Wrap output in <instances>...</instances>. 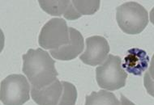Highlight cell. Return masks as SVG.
I'll use <instances>...</instances> for the list:
<instances>
[{
    "mask_svg": "<svg viewBox=\"0 0 154 105\" xmlns=\"http://www.w3.org/2000/svg\"><path fill=\"white\" fill-rule=\"evenodd\" d=\"M0 99L4 105H23L30 100V85L23 74H11L1 82Z\"/></svg>",
    "mask_w": 154,
    "mask_h": 105,
    "instance_id": "cell-5",
    "label": "cell"
},
{
    "mask_svg": "<svg viewBox=\"0 0 154 105\" xmlns=\"http://www.w3.org/2000/svg\"><path fill=\"white\" fill-rule=\"evenodd\" d=\"M75 8L79 13L82 16H90L96 13L100 8V1L93 0V1H72Z\"/></svg>",
    "mask_w": 154,
    "mask_h": 105,
    "instance_id": "cell-12",
    "label": "cell"
},
{
    "mask_svg": "<svg viewBox=\"0 0 154 105\" xmlns=\"http://www.w3.org/2000/svg\"><path fill=\"white\" fill-rule=\"evenodd\" d=\"M149 18H150V22L154 25V8L152 9L149 13Z\"/></svg>",
    "mask_w": 154,
    "mask_h": 105,
    "instance_id": "cell-16",
    "label": "cell"
},
{
    "mask_svg": "<svg viewBox=\"0 0 154 105\" xmlns=\"http://www.w3.org/2000/svg\"><path fill=\"white\" fill-rule=\"evenodd\" d=\"M32 99L38 105H75L77 99V90L71 82L54 81L43 87L31 88Z\"/></svg>",
    "mask_w": 154,
    "mask_h": 105,
    "instance_id": "cell-2",
    "label": "cell"
},
{
    "mask_svg": "<svg viewBox=\"0 0 154 105\" xmlns=\"http://www.w3.org/2000/svg\"><path fill=\"white\" fill-rule=\"evenodd\" d=\"M38 2L42 9L51 16H63L68 20H75L81 17V15L75 8L72 1L40 0Z\"/></svg>",
    "mask_w": 154,
    "mask_h": 105,
    "instance_id": "cell-10",
    "label": "cell"
},
{
    "mask_svg": "<svg viewBox=\"0 0 154 105\" xmlns=\"http://www.w3.org/2000/svg\"><path fill=\"white\" fill-rule=\"evenodd\" d=\"M149 63V57L144 50L132 48L128 51L122 66L126 72L135 76H140L148 69Z\"/></svg>",
    "mask_w": 154,
    "mask_h": 105,
    "instance_id": "cell-9",
    "label": "cell"
},
{
    "mask_svg": "<svg viewBox=\"0 0 154 105\" xmlns=\"http://www.w3.org/2000/svg\"><path fill=\"white\" fill-rule=\"evenodd\" d=\"M116 20L123 32L136 35L143 32L149 24V14L140 3L128 2L117 8Z\"/></svg>",
    "mask_w": 154,
    "mask_h": 105,
    "instance_id": "cell-3",
    "label": "cell"
},
{
    "mask_svg": "<svg viewBox=\"0 0 154 105\" xmlns=\"http://www.w3.org/2000/svg\"><path fill=\"white\" fill-rule=\"evenodd\" d=\"M119 100L112 92L104 90L93 92L85 97V105H120Z\"/></svg>",
    "mask_w": 154,
    "mask_h": 105,
    "instance_id": "cell-11",
    "label": "cell"
},
{
    "mask_svg": "<svg viewBox=\"0 0 154 105\" xmlns=\"http://www.w3.org/2000/svg\"><path fill=\"white\" fill-rule=\"evenodd\" d=\"M128 73L122 66L119 56L109 54L101 66L96 69V79L102 89L116 91L126 85Z\"/></svg>",
    "mask_w": 154,
    "mask_h": 105,
    "instance_id": "cell-4",
    "label": "cell"
},
{
    "mask_svg": "<svg viewBox=\"0 0 154 105\" xmlns=\"http://www.w3.org/2000/svg\"><path fill=\"white\" fill-rule=\"evenodd\" d=\"M69 28L63 19L54 18L48 21L41 30L38 43L44 50H54L68 45Z\"/></svg>",
    "mask_w": 154,
    "mask_h": 105,
    "instance_id": "cell-6",
    "label": "cell"
},
{
    "mask_svg": "<svg viewBox=\"0 0 154 105\" xmlns=\"http://www.w3.org/2000/svg\"><path fill=\"white\" fill-rule=\"evenodd\" d=\"M22 70L31 82L32 87L42 89L57 79L59 74L54 66L55 61L51 58L47 51L42 48L37 50L30 49L22 56Z\"/></svg>",
    "mask_w": 154,
    "mask_h": 105,
    "instance_id": "cell-1",
    "label": "cell"
},
{
    "mask_svg": "<svg viewBox=\"0 0 154 105\" xmlns=\"http://www.w3.org/2000/svg\"><path fill=\"white\" fill-rule=\"evenodd\" d=\"M121 104L120 105H136L134 103H132L131 100H129L128 98H126L123 94H121Z\"/></svg>",
    "mask_w": 154,
    "mask_h": 105,
    "instance_id": "cell-14",
    "label": "cell"
},
{
    "mask_svg": "<svg viewBox=\"0 0 154 105\" xmlns=\"http://www.w3.org/2000/svg\"><path fill=\"white\" fill-rule=\"evenodd\" d=\"M69 32L70 41L68 45H64L58 50H50L51 55L57 60H73L83 52L85 45L81 33L74 28H69Z\"/></svg>",
    "mask_w": 154,
    "mask_h": 105,
    "instance_id": "cell-8",
    "label": "cell"
},
{
    "mask_svg": "<svg viewBox=\"0 0 154 105\" xmlns=\"http://www.w3.org/2000/svg\"><path fill=\"white\" fill-rule=\"evenodd\" d=\"M143 85H144V87H145L148 94L154 97V80L150 76V74H149V71L144 74Z\"/></svg>",
    "mask_w": 154,
    "mask_h": 105,
    "instance_id": "cell-13",
    "label": "cell"
},
{
    "mask_svg": "<svg viewBox=\"0 0 154 105\" xmlns=\"http://www.w3.org/2000/svg\"><path fill=\"white\" fill-rule=\"evenodd\" d=\"M149 72L150 74V76L152 77V79L154 80V54L152 58L151 62H150V66H149Z\"/></svg>",
    "mask_w": 154,
    "mask_h": 105,
    "instance_id": "cell-15",
    "label": "cell"
},
{
    "mask_svg": "<svg viewBox=\"0 0 154 105\" xmlns=\"http://www.w3.org/2000/svg\"><path fill=\"white\" fill-rule=\"evenodd\" d=\"M85 51L80 56V60L86 65L96 66L105 62L109 52V45L106 39L101 36L88 37Z\"/></svg>",
    "mask_w": 154,
    "mask_h": 105,
    "instance_id": "cell-7",
    "label": "cell"
}]
</instances>
